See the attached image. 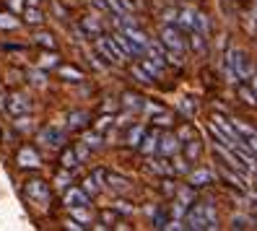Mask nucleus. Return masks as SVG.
<instances>
[{
  "mask_svg": "<svg viewBox=\"0 0 257 231\" xmlns=\"http://www.w3.org/2000/svg\"><path fill=\"white\" fill-rule=\"evenodd\" d=\"M159 133H151V135H143V141H141V148H143V153H154V151H159Z\"/></svg>",
  "mask_w": 257,
  "mask_h": 231,
  "instance_id": "obj_19",
  "label": "nucleus"
},
{
  "mask_svg": "<svg viewBox=\"0 0 257 231\" xmlns=\"http://www.w3.org/2000/svg\"><path fill=\"white\" fill-rule=\"evenodd\" d=\"M34 42L39 44V47H44V50H55V47H57V42H55V37H52L50 32H39V34H34Z\"/></svg>",
  "mask_w": 257,
  "mask_h": 231,
  "instance_id": "obj_21",
  "label": "nucleus"
},
{
  "mask_svg": "<svg viewBox=\"0 0 257 231\" xmlns=\"http://www.w3.org/2000/svg\"><path fill=\"white\" fill-rule=\"evenodd\" d=\"M249 83H252V91L257 94V73H252V75H249Z\"/></svg>",
  "mask_w": 257,
  "mask_h": 231,
  "instance_id": "obj_50",
  "label": "nucleus"
},
{
  "mask_svg": "<svg viewBox=\"0 0 257 231\" xmlns=\"http://www.w3.org/2000/svg\"><path fill=\"white\" fill-rule=\"evenodd\" d=\"M6 109H8L13 117H21V114L32 112V101H29L24 94H11L8 101H6Z\"/></svg>",
  "mask_w": 257,
  "mask_h": 231,
  "instance_id": "obj_7",
  "label": "nucleus"
},
{
  "mask_svg": "<svg viewBox=\"0 0 257 231\" xmlns=\"http://www.w3.org/2000/svg\"><path fill=\"white\" fill-rule=\"evenodd\" d=\"M70 213H73V218L75 221H81L83 226L91 221V215H88V210H86V205H78V208H70Z\"/></svg>",
  "mask_w": 257,
  "mask_h": 231,
  "instance_id": "obj_30",
  "label": "nucleus"
},
{
  "mask_svg": "<svg viewBox=\"0 0 257 231\" xmlns=\"http://www.w3.org/2000/svg\"><path fill=\"white\" fill-rule=\"evenodd\" d=\"M164 19H166V21H177V11H166Z\"/></svg>",
  "mask_w": 257,
  "mask_h": 231,
  "instance_id": "obj_49",
  "label": "nucleus"
},
{
  "mask_svg": "<svg viewBox=\"0 0 257 231\" xmlns=\"http://www.w3.org/2000/svg\"><path fill=\"white\" fill-rule=\"evenodd\" d=\"M24 192H26L29 200H34V203H47L50 200V187H47V182H42V179H29Z\"/></svg>",
  "mask_w": 257,
  "mask_h": 231,
  "instance_id": "obj_4",
  "label": "nucleus"
},
{
  "mask_svg": "<svg viewBox=\"0 0 257 231\" xmlns=\"http://www.w3.org/2000/svg\"><path fill=\"white\" fill-rule=\"evenodd\" d=\"M109 125H112V117H109V114H104V117H99V122H96V130L101 133V130H107Z\"/></svg>",
  "mask_w": 257,
  "mask_h": 231,
  "instance_id": "obj_42",
  "label": "nucleus"
},
{
  "mask_svg": "<svg viewBox=\"0 0 257 231\" xmlns=\"http://www.w3.org/2000/svg\"><path fill=\"white\" fill-rule=\"evenodd\" d=\"M86 125H88V114L86 112H70L68 114V128L70 130H81Z\"/></svg>",
  "mask_w": 257,
  "mask_h": 231,
  "instance_id": "obj_15",
  "label": "nucleus"
},
{
  "mask_svg": "<svg viewBox=\"0 0 257 231\" xmlns=\"http://www.w3.org/2000/svg\"><path fill=\"white\" fill-rule=\"evenodd\" d=\"M143 135H146V130H143L141 125H135V128H133V130L127 133V143H130V146H141Z\"/></svg>",
  "mask_w": 257,
  "mask_h": 231,
  "instance_id": "obj_29",
  "label": "nucleus"
},
{
  "mask_svg": "<svg viewBox=\"0 0 257 231\" xmlns=\"http://www.w3.org/2000/svg\"><path fill=\"white\" fill-rule=\"evenodd\" d=\"M146 50L151 52V60H154V63H159L161 68L166 65V60H169V52L164 50V44H159V42H148V44H146Z\"/></svg>",
  "mask_w": 257,
  "mask_h": 231,
  "instance_id": "obj_12",
  "label": "nucleus"
},
{
  "mask_svg": "<svg viewBox=\"0 0 257 231\" xmlns=\"http://www.w3.org/2000/svg\"><path fill=\"white\" fill-rule=\"evenodd\" d=\"M57 184H60V187H65V184H68V174H65V172L57 174Z\"/></svg>",
  "mask_w": 257,
  "mask_h": 231,
  "instance_id": "obj_48",
  "label": "nucleus"
},
{
  "mask_svg": "<svg viewBox=\"0 0 257 231\" xmlns=\"http://www.w3.org/2000/svg\"><path fill=\"white\" fill-rule=\"evenodd\" d=\"M177 138H179V141H190V138H195L192 135V128H179L177 130Z\"/></svg>",
  "mask_w": 257,
  "mask_h": 231,
  "instance_id": "obj_43",
  "label": "nucleus"
},
{
  "mask_svg": "<svg viewBox=\"0 0 257 231\" xmlns=\"http://www.w3.org/2000/svg\"><path fill=\"white\" fill-rule=\"evenodd\" d=\"M39 3V0H29V6H37Z\"/></svg>",
  "mask_w": 257,
  "mask_h": 231,
  "instance_id": "obj_53",
  "label": "nucleus"
},
{
  "mask_svg": "<svg viewBox=\"0 0 257 231\" xmlns=\"http://www.w3.org/2000/svg\"><path fill=\"white\" fill-rule=\"evenodd\" d=\"M8 3V8L13 11V13H21L24 11V0H6Z\"/></svg>",
  "mask_w": 257,
  "mask_h": 231,
  "instance_id": "obj_44",
  "label": "nucleus"
},
{
  "mask_svg": "<svg viewBox=\"0 0 257 231\" xmlns=\"http://www.w3.org/2000/svg\"><path fill=\"white\" fill-rule=\"evenodd\" d=\"M65 205H68V208L88 205V192L81 190V187H70V190H65Z\"/></svg>",
  "mask_w": 257,
  "mask_h": 231,
  "instance_id": "obj_10",
  "label": "nucleus"
},
{
  "mask_svg": "<svg viewBox=\"0 0 257 231\" xmlns=\"http://www.w3.org/2000/svg\"><path fill=\"white\" fill-rule=\"evenodd\" d=\"M39 143L47 146V148H63L65 146V133L60 128H55V125H50V128H44L39 133Z\"/></svg>",
  "mask_w": 257,
  "mask_h": 231,
  "instance_id": "obj_6",
  "label": "nucleus"
},
{
  "mask_svg": "<svg viewBox=\"0 0 257 231\" xmlns=\"http://www.w3.org/2000/svg\"><path fill=\"white\" fill-rule=\"evenodd\" d=\"M192 50L195 52H205V37L198 34V32H192Z\"/></svg>",
  "mask_w": 257,
  "mask_h": 231,
  "instance_id": "obj_37",
  "label": "nucleus"
},
{
  "mask_svg": "<svg viewBox=\"0 0 257 231\" xmlns=\"http://www.w3.org/2000/svg\"><path fill=\"white\" fill-rule=\"evenodd\" d=\"M192 32H198V34H203V37L210 34V24H208V16H205V13L198 11V16H195V29H192Z\"/></svg>",
  "mask_w": 257,
  "mask_h": 231,
  "instance_id": "obj_23",
  "label": "nucleus"
},
{
  "mask_svg": "<svg viewBox=\"0 0 257 231\" xmlns=\"http://www.w3.org/2000/svg\"><path fill=\"white\" fill-rule=\"evenodd\" d=\"M75 153H78V161H83V159L88 156V146H86V143H81L78 148H75Z\"/></svg>",
  "mask_w": 257,
  "mask_h": 231,
  "instance_id": "obj_45",
  "label": "nucleus"
},
{
  "mask_svg": "<svg viewBox=\"0 0 257 231\" xmlns=\"http://www.w3.org/2000/svg\"><path fill=\"white\" fill-rule=\"evenodd\" d=\"M101 221H104V226H109V223L114 221V213H112V210H104V213H101Z\"/></svg>",
  "mask_w": 257,
  "mask_h": 231,
  "instance_id": "obj_46",
  "label": "nucleus"
},
{
  "mask_svg": "<svg viewBox=\"0 0 257 231\" xmlns=\"http://www.w3.org/2000/svg\"><path fill=\"white\" fill-rule=\"evenodd\" d=\"M19 26V19L11 16V13H0V29H16Z\"/></svg>",
  "mask_w": 257,
  "mask_h": 231,
  "instance_id": "obj_31",
  "label": "nucleus"
},
{
  "mask_svg": "<svg viewBox=\"0 0 257 231\" xmlns=\"http://www.w3.org/2000/svg\"><path fill=\"white\" fill-rule=\"evenodd\" d=\"M254 70H252V63H249V57L241 52V50H229L226 52V75H229V81L231 83H239V81H244L249 78Z\"/></svg>",
  "mask_w": 257,
  "mask_h": 231,
  "instance_id": "obj_2",
  "label": "nucleus"
},
{
  "mask_svg": "<svg viewBox=\"0 0 257 231\" xmlns=\"http://www.w3.org/2000/svg\"><path fill=\"white\" fill-rule=\"evenodd\" d=\"M195 16H198V11L185 8V11L177 13V24L182 26V29H187V32H192V29H195Z\"/></svg>",
  "mask_w": 257,
  "mask_h": 231,
  "instance_id": "obj_13",
  "label": "nucleus"
},
{
  "mask_svg": "<svg viewBox=\"0 0 257 231\" xmlns=\"http://www.w3.org/2000/svg\"><path fill=\"white\" fill-rule=\"evenodd\" d=\"M187 228H216L218 226V213H216V205L210 200H200L195 203L187 213Z\"/></svg>",
  "mask_w": 257,
  "mask_h": 231,
  "instance_id": "obj_1",
  "label": "nucleus"
},
{
  "mask_svg": "<svg viewBox=\"0 0 257 231\" xmlns=\"http://www.w3.org/2000/svg\"><path fill=\"white\" fill-rule=\"evenodd\" d=\"M148 169H151V172H156V174H174V166H172V164L156 161V159H151V161H148Z\"/></svg>",
  "mask_w": 257,
  "mask_h": 231,
  "instance_id": "obj_25",
  "label": "nucleus"
},
{
  "mask_svg": "<svg viewBox=\"0 0 257 231\" xmlns=\"http://www.w3.org/2000/svg\"><path fill=\"white\" fill-rule=\"evenodd\" d=\"M122 32H125V34H127V37H130V39H133L135 44H138L141 50H146V44L151 42V39H148V37H146V34L141 32V29H135V26H125Z\"/></svg>",
  "mask_w": 257,
  "mask_h": 231,
  "instance_id": "obj_14",
  "label": "nucleus"
},
{
  "mask_svg": "<svg viewBox=\"0 0 257 231\" xmlns=\"http://www.w3.org/2000/svg\"><path fill=\"white\" fill-rule=\"evenodd\" d=\"M83 143H86L88 148H101V146H104V141H101L99 133H88V135L83 138Z\"/></svg>",
  "mask_w": 257,
  "mask_h": 231,
  "instance_id": "obj_32",
  "label": "nucleus"
},
{
  "mask_svg": "<svg viewBox=\"0 0 257 231\" xmlns=\"http://www.w3.org/2000/svg\"><path fill=\"white\" fill-rule=\"evenodd\" d=\"M83 190H86L88 195H96V192L101 190V184H99V179H96L94 174H88V177L83 179Z\"/></svg>",
  "mask_w": 257,
  "mask_h": 231,
  "instance_id": "obj_28",
  "label": "nucleus"
},
{
  "mask_svg": "<svg viewBox=\"0 0 257 231\" xmlns=\"http://www.w3.org/2000/svg\"><path fill=\"white\" fill-rule=\"evenodd\" d=\"M231 226H234V228H249L252 221L247 218V215H234V218H231Z\"/></svg>",
  "mask_w": 257,
  "mask_h": 231,
  "instance_id": "obj_38",
  "label": "nucleus"
},
{
  "mask_svg": "<svg viewBox=\"0 0 257 231\" xmlns=\"http://www.w3.org/2000/svg\"><path fill=\"white\" fill-rule=\"evenodd\" d=\"M231 122H234V128H236V133H239L241 138H244V141H247L249 135H254V133H257V130H252L249 125H244V122H239V120H231Z\"/></svg>",
  "mask_w": 257,
  "mask_h": 231,
  "instance_id": "obj_34",
  "label": "nucleus"
},
{
  "mask_svg": "<svg viewBox=\"0 0 257 231\" xmlns=\"http://www.w3.org/2000/svg\"><path fill=\"white\" fill-rule=\"evenodd\" d=\"M161 44H164V47H169L174 55L185 52V42H182V37H179V32L174 26H164L161 29Z\"/></svg>",
  "mask_w": 257,
  "mask_h": 231,
  "instance_id": "obj_5",
  "label": "nucleus"
},
{
  "mask_svg": "<svg viewBox=\"0 0 257 231\" xmlns=\"http://www.w3.org/2000/svg\"><path fill=\"white\" fill-rule=\"evenodd\" d=\"M130 73L135 75V81H141V83H151V75H148L141 65H133V68H130Z\"/></svg>",
  "mask_w": 257,
  "mask_h": 231,
  "instance_id": "obj_36",
  "label": "nucleus"
},
{
  "mask_svg": "<svg viewBox=\"0 0 257 231\" xmlns=\"http://www.w3.org/2000/svg\"><path fill=\"white\" fill-rule=\"evenodd\" d=\"M24 21L26 24H42L44 16H42V11L37 6H29V8H24Z\"/></svg>",
  "mask_w": 257,
  "mask_h": 231,
  "instance_id": "obj_24",
  "label": "nucleus"
},
{
  "mask_svg": "<svg viewBox=\"0 0 257 231\" xmlns=\"http://www.w3.org/2000/svg\"><path fill=\"white\" fill-rule=\"evenodd\" d=\"M39 65H42V68H52V65H57V55H55V50L44 52L42 60H39Z\"/></svg>",
  "mask_w": 257,
  "mask_h": 231,
  "instance_id": "obj_35",
  "label": "nucleus"
},
{
  "mask_svg": "<svg viewBox=\"0 0 257 231\" xmlns=\"http://www.w3.org/2000/svg\"><path fill=\"white\" fill-rule=\"evenodd\" d=\"M210 179H213V174H210L208 169H198V172H192L190 184H192V187H203V184H208Z\"/></svg>",
  "mask_w": 257,
  "mask_h": 231,
  "instance_id": "obj_17",
  "label": "nucleus"
},
{
  "mask_svg": "<svg viewBox=\"0 0 257 231\" xmlns=\"http://www.w3.org/2000/svg\"><path fill=\"white\" fill-rule=\"evenodd\" d=\"M154 226H156V228H166V215H164V210H156V215H154Z\"/></svg>",
  "mask_w": 257,
  "mask_h": 231,
  "instance_id": "obj_41",
  "label": "nucleus"
},
{
  "mask_svg": "<svg viewBox=\"0 0 257 231\" xmlns=\"http://www.w3.org/2000/svg\"><path fill=\"white\" fill-rule=\"evenodd\" d=\"M112 37H114V42L119 44V47H122V52H125L127 57H138V55L143 52V50H141L138 44H135V42H133V39L125 34V32H117V34H112Z\"/></svg>",
  "mask_w": 257,
  "mask_h": 231,
  "instance_id": "obj_9",
  "label": "nucleus"
},
{
  "mask_svg": "<svg viewBox=\"0 0 257 231\" xmlns=\"http://www.w3.org/2000/svg\"><path fill=\"white\" fill-rule=\"evenodd\" d=\"M239 91H241V99H244L247 104H257V94H254V91H249V88H244V86H241Z\"/></svg>",
  "mask_w": 257,
  "mask_h": 231,
  "instance_id": "obj_40",
  "label": "nucleus"
},
{
  "mask_svg": "<svg viewBox=\"0 0 257 231\" xmlns=\"http://www.w3.org/2000/svg\"><path fill=\"white\" fill-rule=\"evenodd\" d=\"M252 177H254V182H257V169H252Z\"/></svg>",
  "mask_w": 257,
  "mask_h": 231,
  "instance_id": "obj_52",
  "label": "nucleus"
},
{
  "mask_svg": "<svg viewBox=\"0 0 257 231\" xmlns=\"http://www.w3.org/2000/svg\"><path fill=\"white\" fill-rule=\"evenodd\" d=\"M122 104L127 106V109H133V112H138V109H143V106H146V101L138 94H125L122 96Z\"/></svg>",
  "mask_w": 257,
  "mask_h": 231,
  "instance_id": "obj_26",
  "label": "nucleus"
},
{
  "mask_svg": "<svg viewBox=\"0 0 257 231\" xmlns=\"http://www.w3.org/2000/svg\"><path fill=\"white\" fill-rule=\"evenodd\" d=\"M57 73H60V78H65V81H81L83 78V73L78 68H73V65H57Z\"/></svg>",
  "mask_w": 257,
  "mask_h": 231,
  "instance_id": "obj_16",
  "label": "nucleus"
},
{
  "mask_svg": "<svg viewBox=\"0 0 257 231\" xmlns=\"http://www.w3.org/2000/svg\"><path fill=\"white\" fill-rule=\"evenodd\" d=\"M81 29H83L86 34H94V37H99V34H101V24H99L94 16H86V19L81 21Z\"/></svg>",
  "mask_w": 257,
  "mask_h": 231,
  "instance_id": "obj_20",
  "label": "nucleus"
},
{
  "mask_svg": "<svg viewBox=\"0 0 257 231\" xmlns=\"http://www.w3.org/2000/svg\"><path fill=\"white\" fill-rule=\"evenodd\" d=\"M104 184H107V187H112L114 192L127 190V179H125V177H119V174H109V172H107V182H104Z\"/></svg>",
  "mask_w": 257,
  "mask_h": 231,
  "instance_id": "obj_18",
  "label": "nucleus"
},
{
  "mask_svg": "<svg viewBox=\"0 0 257 231\" xmlns=\"http://www.w3.org/2000/svg\"><path fill=\"white\" fill-rule=\"evenodd\" d=\"M96 50H99V55L104 57V60H109V63H122V60L127 57L125 52H122V47L114 42V37H96Z\"/></svg>",
  "mask_w": 257,
  "mask_h": 231,
  "instance_id": "obj_3",
  "label": "nucleus"
},
{
  "mask_svg": "<svg viewBox=\"0 0 257 231\" xmlns=\"http://www.w3.org/2000/svg\"><path fill=\"white\" fill-rule=\"evenodd\" d=\"M0 109H6V96H3V91H0Z\"/></svg>",
  "mask_w": 257,
  "mask_h": 231,
  "instance_id": "obj_51",
  "label": "nucleus"
},
{
  "mask_svg": "<svg viewBox=\"0 0 257 231\" xmlns=\"http://www.w3.org/2000/svg\"><path fill=\"white\" fill-rule=\"evenodd\" d=\"M143 70H146L148 75H154V78H159V75H161V65L154 63V60H143Z\"/></svg>",
  "mask_w": 257,
  "mask_h": 231,
  "instance_id": "obj_33",
  "label": "nucleus"
},
{
  "mask_svg": "<svg viewBox=\"0 0 257 231\" xmlns=\"http://www.w3.org/2000/svg\"><path fill=\"white\" fill-rule=\"evenodd\" d=\"M19 166H24V169H37L39 164H42V159H39V153L34 151V148H29V146H24L21 151H19Z\"/></svg>",
  "mask_w": 257,
  "mask_h": 231,
  "instance_id": "obj_8",
  "label": "nucleus"
},
{
  "mask_svg": "<svg viewBox=\"0 0 257 231\" xmlns=\"http://www.w3.org/2000/svg\"><path fill=\"white\" fill-rule=\"evenodd\" d=\"M179 151V138L177 135H161L159 138V153L161 156H174Z\"/></svg>",
  "mask_w": 257,
  "mask_h": 231,
  "instance_id": "obj_11",
  "label": "nucleus"
},
{
  "mask_svg": "<svg viewBox=\"0 0 257 231\" xmlns=\"http://www.w3.org/2000/svg\"><path fill=\"white\" fill-rule=\"evenodd\" d=\"M185 143H187V148H185V156H187V161L198 159V153H200V143H198V138H190V141H185Z\"/></svg>",
  "mask_w": 257,
  "mask_h": 231,
  "instance_id": "obj_27",
  "label": "nucleus"
},
{
  "mask_svg": "<svg viewBox=\"0 0 257 231\" xmlns=\"http://www.w3.org/2000/svg\"><path fill=\"white\" fill-rule=\"evenodd\" d=\"M247 146H249V148H252V151H254V156H257V133H254V135H249V138H247Z\"/></svg>",
  "mask_w": 257,
  "mask_h": 231,
  "instance_id": "obj_47",
  "label": "nucleus"
},
{
  "mask_svg": "<svg viewBox=\"0 0 257 231\" xmlns=\"http://www.w3.org/2000/svg\"><path fill=\"white\" fill-rule=\"evenodd\" d=\"M60 164H63V169H75L81 161H78V153H75V148H68L63 151V159H60Z\"/></svg>",
  "mask_w": 257,
  "mask_h": 231,
  "instance_id": "obj_22",
  "label": "nucleus"
},
{
  "mask_svg": "<svg viewBox=\"0 0 257 231\" xmlns=\"http://www.w3.org/2000/svg\"><path fill=\"white\" fill-rule=\"evenodd\" d=\"M179 106H182V112L190 114V117L195 114V109H198V104H195L192 99H182V101H179Z\"/></svg>",
  "mask_w": 257,
  "mask_h": 231,
  "instance_id": "obj_39",
  "label": "nucleus"
}]
</instances>
